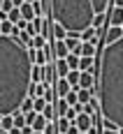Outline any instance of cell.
<instances>
[{
    "label": "cell",
    "instance_id": "f546056e",
    "mask_svg": "<svg viewBox=\"0 0 123 134\" xmlns=\"http://www.w3.org/2000/svg\"><path fill=\"white\" fill-rule=\"evenodd\" d=\"M14 26H16V23H12V21L7 19V21H2V26H0V32H2V35H12Z\"/></svg>",
    "mask_w": 123,
    "mask_h": 134
},
{
    "label": "cell",
    "instance_id": "d6a6232c",
    "mask_svg": "<svg viewBox=\"0 0 123 134\" xmlns=\"http://www.w3.org/2000/svg\"><path fill=\"white\" fill-rule=\"evenodd\" d=\"M79 132H81V130H79L74 122H70V127H68V132H65V134H79Z\"/></svg>",
    "mask_w": 123,
    "mask_h": 134
},
{
    "label": "cell",
    "instance_id": "7bdbcfd3",
    "mask_svg": "<svg viewBox=\"0 0 123 134\" xmlns=\"http://www.w3.org/2000/svg\"><path fill=\"white\" fill-rule=\"evenodd\" d=\"M26 2H35V0H26Z\"/></svg>",
    "mask_w": 123,
    "mask_h": 134
},
{
    "label": "cell",
    "instance_id": "5b68a950",
    "mask_svg": "<svg viewBox=\"0 0 123 134\" xmlns=\"http://www.w3.org/2000/svg\"><path fill=\"white\" fill-rule=\"evenodd\" d=\"M54 58H68L70 55V49L68 44H65V40H54Z\"/></svg>",
    "mask_w": 123,
    "mask_h": 134
},
{
    "label": "cell",
    "instance_id": "7c38bea8",
    "mask_svg": "<svg viewBox=\"0 0 123 134\" xmlns=\"http://www.w3.org/2000/svg\"><path fill=\"white\" fill-rule=\"evenodd\" d=\"M19 9H21V16H23L26 21H35V19H37V14H35V7H33V2H23Z\"/></svg>",
    "mask_w": 123,
    "mask_h": 134
},
{
    "label": "cell",
    "instance_id": "52a82bcc",
    "mask_svg": "<svg viewBox=\"0 0 123 134\" xmlns=\"http://www.w3.org/2000/svg\"><path fill=\"white\" fill-rule=\"evenodd\" d=\"M109 26H123V7H109Z\"/></svg>",
    "mask_w": 123,
    "mask_h": 134
},
{
    "label": "cell",
    "instance_id": "30bf717a",
    "mask_svg": "<svg viewBox=\"0 0 123 134\" xmlns=\"http://www.w3.org/2000/svg\"><path fill=\"white\" fill-rule=\"evenodd\" d=\"M47 125H49V120H47V116H44V113H37V116H35V120L30 122L33 132H44V130H47Z\"/></svg>",
    "mask_w": 123,
    "mask_h": 134
},
{
    "label": "cell",
    "instance_id": "2e32d148",
    "mask_svg": "<svg viewBox=\"0 0 123 134\" xmlns=\"http://www.w3.org/2000/svg\"><path fill=\"white\" fill-rule=\"evenodd\" d=\"M51 32H54V40H65L68 37V30L60 23H56V21H54V26H51Z\"/></svg>",
    "mask_w": 123,
    "mask_h": 134
},
{
    "label": "cell",
    "instance_id": "8fae6325",
    "mask_svg": "<svg viewBox=\"0 0 123 134\" xmlns=\"http://www.w3.org/2000/svg\"><path fill=\"white\" fill-rule=\"evenodd\" d=\"M54 86H56V95H58V97H65V95L72 90V86H70L68 79H56Z\"/></svg>",
    "mask_w": 123,
    "mask_h": 134
},
{
    "label": "cell",
    "instance_id": "1f68e13d",
    "mask_svg": "<svg viewBox=\"0 0 123 134\" xmlns=\"http://www.w3.org/2000/svg\"><path fill=\"white\" fill-rule=\"evenodd\" d=\"M44 134H58V127H56V120H49V125H47V130H44Z\"/></svg>",
    "mask_w": 123,
    "mask_h": 134
},
{
    "label": "cell",
    "instance_id": "4316f807",
    "mask_svg": "<svg viewBox=\"0 0 123 134\" xmlns=\"http://www.w3.org/2000/svg\"><path fill=\"white\" fill-rule=\"evenodd\" d=\"M68 65H70V69H79V60H81V55H77V53H70L68 58Z\"/></svg>",
    "mask_w": 123,
    "mask_h": 134
},
{
    "label": "cell",
    "instance_id": "5bb4252c",
    "mask_svg": "<svg viewBox=\"0 0 123 134\" xmlns=\"http://www.w3.org/2000/svg\"><path fill=\"white\" fill-rule=\"evenodd\" d=\"M79 76H81V69H70L65 79L70 81V86H72V88H79Z\"/></svg>",
    "mask_w": 123,
    "mask_h": 134
},
{
    "label": "cell",
    "instance_id": "ac0fdd59",
    "mask_svg": "<svg viewBox=\"0 0 123 134\" xmlns=\"http://www.w3.org/2000/svg\"><path fill=\"white\" fill-rule=\"evenodd\" d=\"M77 95H79V104H88L93 99V93L88 88H77Z\"/></svg>",
    "mask_w": 123,
    "mask_h": 134
},
{
    "label": "cell",
    "instance_id": "8992f818",
    "mask_svg": "<svg viewBox=\"0 0 123 134\" xmlns=\"http://www.w3.org/2000/svg\"><path fill=\"white\" fill-rule=\"evenodd\" d=\"M98 53H100V51H98V46L93 42H81V46H79V51H77V55H88V58H95Z\"/></svg>",
    "mask_w": 123,
    "mask_h": 134
},
{
    "label": "cell",
    "instance_id": "836d02e7",
    "mask_svg": "<svg viewBox=\"0 0 123 134\" xmlns=\"http://www.w3.org/2000/svg\"><path fill=\"white\" fill-rule=\"evenodd\" d=\"M21 134H33V127H30V125H26V127H21Z\"/></svg>",
    "mask_w": 123,
    "mask_h": 134
},
{
    "label": "cell",
    "instance_id": "4fadbf2b",
    "mask_svg": "<svg viewBox=\"0 0 123 134\" xmlns=\"http://www.w3.org/2000/svg\"><path fill=\"white\" fill-rule=\"evenodd\" d=\"M123 37V26H111L107 32H105V40L107 42H116Z\"/></svg>",
    "mask_w": 123,
    "mask_h": 134
},
{
    "label": "cell",
    "instance_id": "4dcf8cb0",
    "mask_svg": "<svg viewBox=\"0 0 123 134\" xmlns=\"http://www.w3.org/2000/svg\"><path fill=\"white\" fill-rule=\"evenodd\" d=\"M77 116H79V111H77L74 107H70L68 111H65V116H63V118H68L70 122H74V118H77Z\"/></svg>",
    "mask_w": 123,
    "mask_h": 134
},
{
    "label": "cell",
    "instance_id": "74e56055",
    "mask_svg": "<svg viewBox=\"0 0 123 134\" xmlns=\"http://www.w3.org/2000/svg\"><path fill=\"white\" fill-rule=\"evenodd\" d=\"M9 134H21V127H12V130H9Z\"/></svg>",
    "mask_w": 123,
    "mask_h": 134
},
{
    "label": "cell",
    "instance_id": "6da1fadb",
    "mask_svg": "<svg viewBox=\"0 0 123 134\" xmlns=\"http://www.w3.org/2000/svg\"><path fill=\"white\" fill-rule=\"evenodd\" d=\"M33 60L19 37L0 32V118L16 113L33 83Z\"/></svg>",
    "mask_w": 123,
    "mask_h": 134
},
{
    "label": "cell",
    "instance_id": "f35d334b",
    "mask_svg": "<svg viewBox=\"0 0 123 134\" xmlns=\"http://www.w3.org/2000/svg\"><path fill=\"white\" fill-rule=\"evenodd\" d=\"M2 2H5V0H0V9H2Z\"/></svg>",
    "mask_w": 123,
    "mask_h": 134
},
{
    "label": "cell",
    "instance_id": "e0dca14e",
    "mask_svg": "<svg viewBox=\"0 0 123 134\" xmlns=\"http://www.w3.org/2000/svg\"><path fill=\"white\" fill-rule=\"evenodd\" d=\"M93 7H95V14H105L111 7V0H93Z\"/></svg>",
    "mask_w": 123,
    "mask_h": 134
},
{
    "label": "cell",
    "instance_id": "d590c367",
    "mask_svg": "<svg viewBox=\"0 0 123 134\" xmlns=\"http://www.w3.org/2000/svg\"><path fill=\"white\" fill-rule=\"evenodd\" d=\"M23 2H26V0H12V5H14V7H21Z\"/></svg>",
    "mask_w": 123,
    "mask_h": 134
},
{
    "label": "cell",
    "instance_id": "ffe728a7",
    "mask_svg": "<svg viewBox=\"0 0 123 134\" xmlns=\"http://www.w3.org/2000/svg\"><path fill=\"white\" fill-rule=\"evenodd\" d=\"M65 44H68L70 53H77L79 46H81V40H77V37H65Z\"/></svg>",
    "mask_w": 123,
    "mask_h": 134
},
{
    "label": "cell",
    "instance_id": "83f0119b",
    "mask_svg": "<svg viewBox=\"0 0 123 134\" xmlns=\"http://www.w3.org/2000/svg\"><path fill=\"white\" fill-rule=\"evenodd\" d=\"M33 104H35V99L28 95L26 99H23V104H21V109H19V111H21V113H30V111H33Z\"/></svg>",
    "mask_w": 123,
    "mask_h": 134
},
{
    "label": "cell",
    "instance_id": "484cf974",
    "mask_svg": "<svg viewBox=\"0 0 123 134\" xmlns=\"http://www.w3.org/2000/svg\"><path fill=\"white\" fill-rule=\"evenodd\" d=\"M44 116H47V120H56L58 118V113H56V104H47V109H44Z\"/></svg>",
    "mask_w": 123,
    "mask_h": 134
},
{
    "label": "cell",
    "instance_id": "ba28073f",
    "mask_svg": "<svg viewBox=\"0 0 123 134\" xmlns=\"http://www.w3.org/2000/svg\"><path fill=\"white\" fill-rule=\"evenodd\" d=\"M54 65H56V76H58V79H65V76H68V72H70L68 60H65V58H56Z\"/></svg>",
    "mask_w": 123,
    "mask_h": 134
},
{
    "label": "cell",
    "instance_id": "8d00e7d4",
    "mask_svg": "<svg viewBox=\"0 0 123 134\" xmlns=\"http://www.w3.org/2000/svg\"><path fill=\"white\" fill-rule=\"evenodd\" d=\"M111 5L114 7H123V0H111Z\"/></svg>",
    "mask_w": 123,
    "mask_h": 134
},
{
    "label": "cell",
    "instance_id": "d6986e66",
    "mask_svg": "<svg viewBox=\"0 0 123 134\" xmlns=\"http://www.w3.org/2000/svg\"><path fill=\"white\" fill-rule=\"evenodd\" d=\"M30 76H33V81H44V65H35L33 63V72H30Z\"/></svg>",
    "mask_w": 123,
    "mask_h": 134
},
{
    "label": "cell",
    "instance_id": "60d3db41",
    "mask_svg": "<svg viewBox=\"0 0 123 134\" xmlns=\"http://www.w3.org/2000/svg\"><path fill=\"white\" fill-rule=\"evenodd\" d=\"M0 132H2V122H0Z\"/></svg>",
    "mask_w": 123,
    "mask_h": 134
},
{
    "label": "cell",
    "instance_id": "f1b7e54d",
    "mask_svg": "<svg viewBox=\"0 0 123 134\" xmlns=\"http://www.w3.org/2000/svg\"><path fill=\"white\" fill-rule=\"evenodd\" d=\"M56 127H58V134H65L70 127V120L68 118H56Z\"/></svg>",
    "mask_w": 123,
    "mask_h": 134
},
{
    "label": "cell",
    "instance_id": "e575fe53",
    "mask_svg": "<svg viewBox=\"0 0 123 134\" xmlns=\"http://www.w3.org/2000/svg\"><path fill=\"white\" fill-rule=\"evenodd\" d=\"M100 134H121V132H116V130H102Z\"/></svg>",
    "mask_w": 123,
    "mask_h": 134
},
{
    "label": "cell",
    "instance_id": "44dd1931",
    "mask_svg": "<svg viewBox=\"0 0 123 134\" xmlns=\"http://www.w3.org/2000/svg\"><path fill=\"white\" fill-rule=\"evenodd\" d=\"M44 99H47V102H51V104L58 99V95H56V86H54V83H47V93H44Z\"/></svg>",
    "mask_w": 123,
    "mask_h": 134
},
{
    "label": "cell",
    "instance_id": "cb8c5ba5",
    "mask_svg": "<svg viewBox=\"0 0 123 134\" xmlns=\"http://www.w3.org/2000/svg\"><path fill=\"white\" fill-rule=\"evenodd\" d=\"M33 46H35V49H44V46H49V40H47L44 35H35V37H33Z\"/></svg>",
    "mask_w": 123,
    "mask_h": 134
},
{
    "label": "cell",
    "instance_id": "9c48e42d",
    "mask_svg": "<svg viewBox=\"0 0 123 134\" xmlns=\"http://www.w3.org/2000/svg\"><path fill=\"white\" fill-rule=\"evenodd\" d=\"M44 93H47V81H33L30 83V90H28V95L30 97H44Z\"/></svg>",
    "mask_w": 123,
    "mask_h": 134
},
{
    "label": "cell",
    "instance_id": "3957f363",
    "mask_svg": "<svg viewBox=\"0 0 123 134\" xmlns=\"http://www.w3.org/2000/svg\"><path fill=\"white\" fill-rule=\"evenodd\" d=\"M51 19L68 32H84L95 19L93 0H51Z\"/></svg>",
    "mask_w": 123,
    "mask_h": 134
},
{
    "label": "cell",
    "instance_id": "603a6c76",
    "mask_svg": "<svg viewBox=\"0 0 123 134\" xmlns=\"http://www.w3.org/2000/svg\"><path fill=\"white\" fill-rule=\"evenodd\" d=\"M7 19H9L12 23H19V21L23 19V16H21V9H19V7H12V9L7 12Z\"/></svg>",
    "mask_w": 123,
    "mask_h": 134
},
{
    "label": "cell",
    "instance_id": "9a60e30c",
    "mask_svg": "<svg viewBox=\"0 0 123 134\" xmlns=\"http://www.w3.org/2000/svg\"><path fill=\"white\" fill-rule=\"evenodd\" d=\"M54 104H56V113H58V118H63V116H65V111L70 109V104L65 102V97H58Z\"/></svg>",
    "mask_w": 123,
    "mask_h": 134
},
{
    "label": "cell",
    "instance_id": "d4e9b609",
    "mask_svg": "<svg viewBox=\"0 0 123 134\" xmlns=\"http://www.w3.org/2000/svg\"><path fill=\"white\" fill-rule=\"evenodd\" d=\"M65 102H68L70 107H74V104H79V95H77V88H72L68 95H65Z\"/></svg>",
    "mask_w": 123,
    "mask_h": 134
},
{
    "label": "cell",
    "instance_id": "7402d4cb",
    "mask_svg": "<svg viewBox=\"0 0 123 134\" xmlns=\"http://www.w3.org/2000/svg\"><path fill=\"white\" fill-rule=\"evenodd\" d=\"M33 99H35V104H33V111H37V113H44V109H47V104H49V102H47L44 97H33Z\"/></svg>",
    "mask_w": 123,
    "mask_h": 134
},
{
    "label": "cell",
    "instance_id": "7a4b0ae2",
    "mask_svg": "<svg viewBox=\"0 0 123 134\" xmlns=\"http://www.w3.org/2000/svg\"><path fill=\"white\" fill-rule=\"evenodd\" d=\"M95 97L100 99V118L123 127V37L116 42H107L105 49L95 55Z\"/></svg>",
    "mask_w": 123,
    "mask_h": 134
},
{
    "label": "cell",
    "instance_id": "ee69618b",
    "mask_svg": "<svg viewBox=\"0 0 123 134\" xmlns=\"http://www.w3.org/2000/svg\"><path fill=\"white\" fill-rule=\"evenodd\" d=\"M79 134H88V132H79Z\"/></svg>",
    "mask_w": 123,
    "mask_h": 134
},
{
    "label": "cell",
    "instance_id": "b9f144b4",
    "mask_svg": "<svg viewBox=\"0 0 123 134\" xmlns=\"http://www.w3.org/2000/svg\"><path fill=\"white\" fill-rule=\"evenodd\" d=\"M0 26H2V16H0Z\"/></svg>",
    "mask_w": 123,
    "mask_h": 134
},
{
    "label": "cell",
    "instance_id": "277c9868",
    "mask_svg": "<svg viewBox=\"0 0 123 134\" xmlns=\"http://www.w3.org/2000/svg\"><path fill=\"white\" fill-rule=\"evenodd\" d=\"M93 122H95V120H93V116H91V113H84V111L74 118V125H77L81 132H88V130L93 127Z\"/></svg>",
    "mask_w": 123,
    "mask_h": 134
},
{
    "label": "cell",
    "instance_id": "ab89813d",
    "mask_svg": "<svg viewBox=\"0 0 123 134\" xmlns=\"http://www.w3.org/2000/svg\"><path fill=\"white\" fill-rule=\"evenodd\" d=\"M33 134H44V132H33Z\"/></svg>",
    "mask_w": 123,
    "mask_h": 134
}]
</instances>
